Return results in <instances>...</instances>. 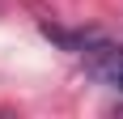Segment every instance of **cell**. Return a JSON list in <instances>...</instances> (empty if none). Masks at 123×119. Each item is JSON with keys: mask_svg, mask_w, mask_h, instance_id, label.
Returning a JSON list of instances; mask_svg holds the SVG:
<instances>
[{"mask_svg": "<svg viewBox=\"0 0 123 119\" xmlns=\"http://www.w3.org/2000/svg\"><path fill=\"white\" fill-rule=\"evenodd\" d=\"M111 77H115V85L123 89V60H115V68H111Z\"/></svg>", "mask_w": 123, "mask_h": 119, "instance_id": "1", "label": "cell"}]
</instances>
